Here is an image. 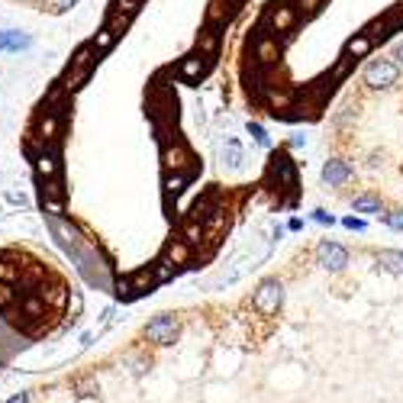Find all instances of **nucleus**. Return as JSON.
<instances>
[{"instance_id": "f03ea898", "label": "nucleus", "mask_w": 403, "mask_h": 403, "mask_svg": "<svg viewBox=\"0 0 403 403\" xmlns=\"http://www.w3.org/2000/svg\"><path fill=\"white\" fill-rule=\"evenodd\" d=\"M281 300H284V287L277 284L274 277L271 281H265V284L255 291L252 303H255V310L265 313V316H271V313H277V307H281Z\"/></svg>"}, {"instance_id": "aec40b11", "label": "nucleus", "mask_w": 403, "mask_h": 403, "mask_svg": "<svg viewBox=\"0 0 403 403\" xmlns=\"http://www.w3.org/2000/svg\"><path fill=\"white\" fill-rule=\"evenodd\" d=\"M184 181H187V175H177V177H168L165 181V187H168L171 193H177V191H184Z\"/></svg>"}, {"instance_id": "f3484780", "label": "nucleus", "mask_w": 403, "mask_h": 403, "mask_svg": "<svg viewBox=\"0 0 403 403\" xmlns=\"http://www.w3.org/2000/svg\"><path fill=\"white\" fill-rule=\"evenodd\" d=\"M249 133H252V135H255V142H258V145H261V149H268V145H271L268 133H265V129H261V126H258V123H249Z\"/></svg>"}, {"instance_id": "39448f33", "label": "nucleus", "mask_w": 403, "mask_h": 403, "mask_svg": "<svg viewBox=\"0 0 403 403\" xmlns=\"http://www.w3.org/2000/svg\"><path fill=\"white\" fill-rule=\"evenodd\" d=\"M207 65H210L207 59H200V55H191V59H184L181 65H177V75L184 78V81H200V78L207 75Z\"/></svg>"}, {"instance_id": "6e6552de", "label": "nucleus", "mask_w": 403, "mask_h": 403, "mask_svg": "<svg viewBox=\"0 0 403 403\" xmlns=\"http://www.w3.org/2000/svg\"><path fill=\"white\" fill-rule=\"evenodd\" d=\"M371 36H355V39H349V45H345V59H352V61H358V59H365V55H368L371 52Z\"/></svg>"}, {"instance_id": "ddd939ff", "label": "nucleus", "mask_w": 403, "mask_h": 403, "mask_svg": "<svg viewBox=\"0 0 403 403\" xmlns=\"http://www.w3.org/2000/svg\"><path fill=\"white\" fill-rule=\"evenodd\" d=\"M381 261L390 271H403V252H381Z\"/></svg>"}, {"instance_id": "4468645a", "label": "nucleus", "mask_w": 403, "mask_h": 403, "mask_svg": "<svg viewBox=\"0 0 403 403\" xmlns=\"http://www.w3.org/2000/svg\"><path fill=\"white\" fill-rule=\"evenodd\" d=\"M271 20H274L277 29H287V26H291V20H294V10H291V7H281Z\"/></svg>"}, {"instance_id": "dca6fc26", "label": "nucleus", "mask_w": 403, "mask_h": 403, "mask_svg": "<svg viewBox=\"0 0 403 403\" xmlns=\"http://www.w3.org/2000/svg\"><path fill=\"white\" fill-rule=\"evenodd\" d=\"M168 258L175 261V265H181V261L187 258V245H184V242H175V245H168Z\"/></svg>"}, {"instance_id": "9d476101", "label": "nucleus", "mask_w": 403, "mask_h": 403, "mask_svg": "<svg viewBox=\"0 0 403 403\" xmlns=\"http://www.w3.org/2000/svg\"><path fill=\"white\" fill-rule=\"evenodd\" d=\"M36 171H39L43 177L55 175V171H59V165H55V155H52V152H43V155L36 159Z\"/></svg>"}, {"instance_id": "9b49d317", "label": "nucleus", "mask_w": 403, "mask_h": 403, "mask_svg": "<svg viewBox=\"0 0 403 403\" xmlns=\"http://www.w3.org/2000/svg\"><path fill=\"white\" fill-rule=\"evenodd\" d=\"M274 171L281 175L284 187H294V161H291V159H277L274 161Z\"/></svg>"}, {"instance_id": "a878e982", "label": "nucleus", "mask_w": 403, "mask_h": 403, "mask_svg": "<svg viewBox=\"0 0 403 403\" xmlns=\"http://www.w3.org/2000/svg\"><path fill=\"white\" fill-rule=\"evenodd\" d=\"M397 59H400V65H403V43L397 45Z\"/></svg>"}, {"instance_id": "412c9836", "label": "nucleus", "mask_w": 403, "mask_h": 403, "mask_svg": "<svg viewBox=\"0 0 403 403\" xmlns=\"http://www.w3.org/2000/svg\"><path fill=\"white\" fill-rule=\"evenodd\" d=\"M217 39H219L217 33H203L200 36V49L203 52H213V49H217Z\"/></svg>"}, {"instance_id": "20e7f679", "label": "nucleus", "mask_w": 403, "mask_h": 403, "mask_svg": "<svg viewBox=\"0 0 403 403\" xmlns=\"http://www.w3.org/2000/svg\"><path fill=\"white\" fill-rule=\"evenodd\" d=\"M316 258H319L323 268H332V271H342L345 265H349V252H345L342 245H336V242H319Z\"/></svg>"}, {"instance_id": "393cba45", "label": "nucleus", "mask_w": 403, "mask_h": 403, "mask_svg": "<svg viewBox=\"0 0 403 403\" xmlns=\"http://www.w3.org/2000/svg\"><path fill=\"white\" fill-rule=\"evenodd\" d=\"M10 403H26V394H17V397H10Z\"/></svg>"}, {"instance_id": "f257e3e1", "label": "nucleus", "mask_w": 403, "mask_h": 403, "mask_svg": "<svg viewBox=\"0 0 403 403\" xmlns=\"http://www.w3.org/2000/svg\"><path fill=\"white\" fill-rule=\"evenodd\" d=\"M397 78H400V65L390 59H378L365 68V85L371 87H390L397 85Z\"/></svg>"}, {"instance_id": "1a4fd4ad", "label": "nucleus", "mask_w": 403, "mask_h": 403, "mask_svg": "<svg viewBox=\"0 0 403 403\" xmlns=\"http://www.w3.org/2000/svg\"><path fill=\"white\" fill-rule=\"evenodd\" d=\"M223 159L229 161V168H242L245 152H242V145H239V139H226V149H223Z\"/></svg>"}, {"instance_id": "5701e85b", "label": "nucleus", "mask_w": 403, "mask_h": 403, "mask_svg": "<svg viewBox=\"0 0 403 403\" xmlns=\"http://www.w3.org/2000/svg\"><path fill=\"white\" fill-rule=\"evenodd\" d=\"M345 226L355 229V233H365V223H361V219H355V217H345Z\"/></svg>"}, {"instance_id": "f8f14e48", "label": "nucleus", "mask_w": 403, "mask_h": 403, "mask_svg": "<svg viewBox=\"0 0 403 403\" xmlns=\"http://www.w3.org/2000/svg\"><path fill=\"white\" fill-rule=\"evenodd\" d=\"M355 210L358 213H381V200H374V197H355Z\"/></svg>"}, {"instance_id": "b1692460", "label": "nucleus", "mask_w": 403, "mask_h": 403, "mask_svg": "<svg viewBox=\"0 0 403 403\" xmlns=\"http://www.w3.org/2000/svg\"><path fill=\"white\" fill-rule=\"evenodd\" d=\"M313 219H316V223H329V226H332V223H336V219L329 217V213H323V210H316V213H313Z\"/></svg>"}, {"instance_id": "a211bd4d", "label": "nucleus", "mask_w": 403, "mask_h": 403, "mask_svg": "<svg viewBox=\"0 0 403 403\" xmlns=\"http://www.w3.org/2000/svg\"><path fill=\"white\" fill-rule=\"evenodd\" d=\"M165 159H168L171 168H181V165H184V149H168L165 152Z\"/></svg>"}, {"instance_id": "2eb2a0df", "label": "nucleus", "mask_w": 403, "mask_h": 403, "mask_svg": "<svg viewBox=\"0 0 403 403\" xmlns=\"http://www.w3.org/2000/svg\"><path fill=\"white\" fill-rule=\"evenodd\" d=\"M113 39H117V36H113V33H110V29H107V26H103V29H101V33H97V39H94V49H110V45H113Z\"/></svg>"}, {"instance_id": "4be33fe9", "label": "nucleus", "mask_w": 403, "mask_h": 403, "mask_svg": "<svg viewBox=\"0 0 403 403\" xmlns=\"http://www.w3.org/2000/svg\"><path fill=\"white\" fill-rule=\"evenodd\" d=\"M75 3H78V0H52V13H65V10L68 7H75Z\"/></svg>"}, {"instance_id": "7ed1b4c3", "label": "nucleus", "mask_w": 403, "mask_h": 403, "mask_svg": "<svg viewBox=\"0 0 403 403\" xmlns=\"http://www.w3.org/2000/svg\"><path fill=\"white\" fill-rule=\"evenodd\" d=\"M175 332H177V319L168 316V313H161V316H155L145 326V339L155 345H171L175 342Z\"/></svg>"}, {"instance_id": "6ab92c4d", "label": "nucleus", "mask_w": 403, "mask_h": 403, "mask_svg": "<svg viewBox=\"0 0 403 403\" xmlns=\"http://www.w3.org/2000/svg\"><path fill=\"white\" fill-rule=\"evenodd\" d=\"M387 219V226L397 229V233H403V210H394V213H384Z\"/></svg>"}, {"instance_id": "0eeeda50", "label": "nucleus", "mask_w": 403, "mask_h": 403, "mask_svg": "<svg viewBox=\"0 0 403 403\" xmlns=\"http://www.w3.org/2000/svg\"><path fill=\"white\" fill-rule=\"evenodd\" d=\"M349 175H352V168H349L345 161H326V168H323V181H326L329 187L342 184V181H345Z\"/></svg>"}, {"instance_id": "423d86ee", "label": "nucleus", "mask_w": 403, "mask_h": 403, "mask_svg": "<svg viewBox=\"0 0 403 403\" xmlns=\"http://www.w3.org/2000/svg\"><path fill=\"white\" fill-rule=\"evenodd\" d=\"M29 45H33L29 33H20V29L0 33V52H20V49H29Z\"/></svg>"}]
</instances>
